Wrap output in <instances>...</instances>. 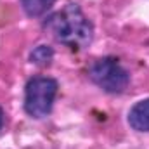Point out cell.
Returning a JSON list of instances; mask_svg holds the SVG:
<instances>
[{"mask_svg":"<svg viewBox=\"0 0 149 149\" xmlns=\"http://www.w3.org/2000/svg\"><path fill=\"white\" fill-rule=\"evenodd\" d=\"M43 28L50 31L57 42L73 50H81L88 47L94 38L92 23L85 17L76 3H68L63 10L50 14L43 21Z\"/></svg>","mask_w":149,"mask_h":149,"instance_id":"cell-1","label":"cell"},{"mask_svg":"<svg viewBox=\"0 0 149 149\" xmlns=\"http://www.w3.org/2000/svg\"><path fill=\"white\" fill-rule=\"evenodd\" d=\"M57 88V81L50 76L30 78L24 87V111L37 120L47 118L52 111Z\"/></svg>","mask_w":149,"mask_h":149,"instance_id":"cell-2","label":"cell"},{"mask_svg":"<svg viewBox=\"0 0 149 149\" xmlns=\"http://www.w3.org/2000/svg\"><path fill=\"white\" fill-rule=\"evenodd\" d=\"M88 76L99 88L108 94H121L130 83V73L114 57L97 59L90 66Z\"/></svg>","mask_w":149,"mask_h":149,"instance_id":"cell-3","label":"cell"},{"mask_svg":"<svg viewBox=\"0 0 149 149\" xmlns=\"http://www.w3.org/2000/svg\"><path fill=\"white\" fill-rule=\"evenodd\" d=\"M128 125L135 132H149V97L135 102L130 108Z\"/></svg>","mask_w":149,"mask_h":149,"instance_id":"cell-4","label":"cell"},{"mask_svg":"<svg viewBox=\"0 0 149 149\" xmlns=\"http://www.w3.org/2000/svg\"><path fill=\"white\" fill-rule=\"evenodd\" d=\"M56 0H21V5H23V10L30 16V17H38L42 14H45L52 3Z\"/></svg>","mask_w":149,"mask_h":149,"instance_id":"cell-5","label":"cell"},{"mask_svg":"<svg viewBox=\"0 0 149 149\" xmlns=\"http://www.w3.org/2000/svg\"><path fill=\"white\" fill-rule=\"evenodd\" d=\"M54 59V50L49 45H37L30 52V63L37 66H49Z\"/></svg>","mask_w":149,"mask_h":149,"instance_id":"cell-6","label":"cell"},{"mask_svg":"<svg viewBox=\"0 0 149 149\" xmlns=\"http://www.w3.org/2000/svg\"><path fill=\"white\" fill-rule=\"evenodd\" d=\"M2 127H3V109L0 108V130H2Z\"/></svg>","mask_w":149,"mask_h":149,"instance_id":"cell-7","label":"cell"}]
</instances>
